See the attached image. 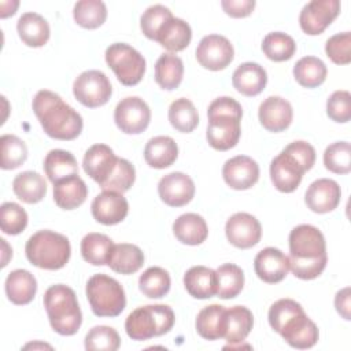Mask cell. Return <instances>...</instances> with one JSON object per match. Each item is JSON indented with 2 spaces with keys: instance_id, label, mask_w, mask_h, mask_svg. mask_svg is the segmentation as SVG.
Returning <instances> with one entry per match:
<instances>
[{
  "instance_id": "obj_54",
  "label": "cell",
  "mask_w": 351,
  "mask_h": 351,
  "mask_svg": "<svg viewBox=\"0 0 351 351\" xmlns=\"http://www.w3.org/2000/svg\"><path fill=\"white\" fill-rule=\"evenodd\" d=\"M335 307L337 313L347 321L351 319V289L346 287L340 289L335 296Z\"/></svg>"
},
{
  "instance_id": "obj_39",
  "label": "cell",
  "mask_w": 351,
  "mask_h": 351,
  "mask_svg": "<svg viewBox=\"0 0 351 351\" xmlns=\"http://www.w3.org/2000/svg\"><path fill=\"white\" fill-rule=\"evenodd\" d=\"M217 295L221 299L236 298L244 287V273L234 263H223L217 270Z\"/></svg>"
},
{
  "instance_id": "obj_10",
  "label": "cell",
  "mask_w": 351,
  "mask_h": 351,
  "mask_svg": "<svg viewBox=\"0 0 351 351\" xmlns=\"http://www.w3.org/2000/svg\"><path fill=\"white\" fill-rule=\"evenodd\" d=\"M114 121L121 132L126 134H140L149 125L151 110L143 99L129 96L117 104Z\"/></svg>"
},
{
  "instance_id": "obj_12",
  "label": "cell",
  "mask_w": 351,
  "mask_h": 351,
  "mask_svg": "<svg viewBox=\"0 0 351 351\" xmlns=\"http://www.w3.org/2000/svg\"><path fill=\"white\" fill-rule=\"evenodd\" d=\"M234 58V49L230 41L221 34H208L204 36L197 48L196 59L202 67L219 71L226 69Z\"/></svg>"
},
{
  "instance_id": "obj_40",
  "label": "cell",
  "mask_w": 351,
  "mask_h": 351,
  "mask_svg": "<svg viewBox=\"0 0 351 351\" xmlns=\"http://www.w3.org/2000/svg\"><path fill=\"white\" fill-rule=\"evenodd\" d=\"M169 121L176 130L191 133L199 123V114L189 99L180 97L169 107Z\"/></svg>"
},
{
  "instance_id": "obj_30",
  "label": "cell",
  "mask_w": 351,
  "mask_h": 351,
  "mask_svg": "<svg viewBox=\"0 0 351 351\" xmlns=\"http://www.w3.org/2000/svg\"><path fill=\"white\" fill-rule=\"evenodd\" d=\"M173 233L182 244L199 245L207 239L208 228L202 215L186 213L174 221Z\"/></svg>"
},
{
  "instance_id": "obj_43",
  "label": "cell",
  "mask_w": 351,
  "mask_h": 351,
  "mask_svg": "<svg viewBox=\"0 0 351 351\" xmlns=\"http://www.w3.org/2000/svg\"><path fill=\"white\" fill-rule=\"evenodd\" d=\"M171 280L169 273L159 267V266H152L148 267L138 278V288L145 295L147 298L151 299H159L167 295L170 291Z\"/></svg>"
},
{
  "instance_id": "obj_28",
  "label": "cell",
  "mask_w": 351,
  "mask_h": 351,
  "mask_svg": "<svg viewBox=\"0 0 351 351\" xmlns=\"http://www.w3.org/2000/svg\"><path fill=\"white\" fill-rule=\"evenodd\" d=\"M184 287L195 299H208L217 295V273L206 266H193L184 274Z\"/></svg>"
},
{
  "instance_id": "obj_55",
  "label": "cell",
  "mask_w": 351,
  "mask_h": 351,
  "mask_svg": "<svg viewBox=\"0 0 351 351\" xmlns=\"http://www.w3.org/2000/svg\"><path fill=\"white\" fill-rule=\"evenodd\" d=\"M19 5V1L16 0H11V1H1V12L0 16L1 18H7L10 15H14L16 8Z\"/></svg>"
},
{
  "instance_id": "obj_11",
  "label": "cell",
  "mask_w": 351,
  "mask_h": 351,
  "mask_svg": "<svg viewBox=\"0 0 351 351\" xmlns=\"http://www.w3.org/2000/svg\"><path fill=\"white\" fill-rule=\"evenodd\" d=\"M277 333L293 348L304 350L311 348L319 337L318 328L315 322H313L303 307L289 315L282 325L278 328Z\"/></svg>"
},
{
  "instance_id": "obj_15",
  "label": "cell",
  "mask_w": 351,
  "mask_h": 351,
  "mask_svg": "<svg viewBox=\"0 0 351 351\" xmlns=\"http://www.w3.org/2000/svg\"><path fill=\"white\" fill-rule=\"evenodd\" d=\"M225 234L232 245L247 250L259 243L262 226L254 215L248 213H236L226 221Z\"/></svg>"
},
{
  "instance_id": "obj_38",
  "label": "cell",
  "mask_w": 351,
  "mask_h": 351,
  "mask_svg": "<svg viewBox=\"0 0 351 351\" xmlns=\"http://www.w3.org/2000/svg\"><path fill=\"white\" fill-rule=\"evenodd\" d=\"M114 247L112 240L103 233H88L81 240V255L85 262L93 266L107 265L110 252Z\"/></svg>"
},
{
  "instance_id": "obj_52",
  "label": "cell",
  "mask_w": 351,
  "mask_h": 351,
  "mask_svg": "<svg viewBox=\"0 0 351 351\" xmlns=\"http://www.w3.org/2000/svg\"><path fill=\"white\" fill-rule=\"evenodd\" d=\"M284 149L292 154L303 165L306 171H308L315 163V149L307 141H303V140L292 141Z\"/></svg>"
},
{
  "instance_id": "obj_14",
  "label": "cell",
  "mask_w": 351,
  "mask_h": 351,
  "mask_svg": "<svg viewBox=\"0 0 351 351\" xmlns=\"http://www.w3.org/2000/svg\"><path fill=\"white\" fill-rule=\"evenodd\" d=\"M306 173L303 165L288 151L282 149L270 163V178L277 191L284 193L293 192Z\"/></svg>"
},
{
  "instance_id": "obj_8",
  "label": "cell",
  "mask_w": 351,
  "mask_h": 351,
  "mask_svg": "<svg viewBox=\"0 0 351 351\" xmlns=\"http://www.w3.org/2000/svg\"><path fill=\"white\" fill-rule=\"evenodd\" d=\"M106 62L118 81L126 86L137 85L145 73L144 56L126 43H114L106 49Z\"/></svg>"
},
{
  "instance_id": "obj_36",
  "label": "cell",
  "mask_w": 351,
  "mask_h": 351,
  "mask_svg": "<svg viewBox=\"0 0 351 351\" xmlns=\"http://www.w3.org/2000/svg\"><path fill=\"white\" fill-rule=\"evenodd\" d=\"M184 77V63L174 53H163L155 63V81L166 90L180 86Z\"/></svg>"
},
{
  "instance_id": "obj_42",
  "label": "cell",
  "mask_w": 351,
  "mask_h": 351,
  "mask_svg": "<svg viewBox=\"0 0 351 351\" xmlns=\"http://www.w3.org/2000/svg\"><path fill=\"white\" fill-rule=\"evenodd\" d=\"M73 16L81 27L97 29L107 18V8L100 0H81L74 4Z\"/></svg>"
},
{
  "instance_id": "obj_27",
  "label": "cell",
  "mask_w": 351,
  "mask_h": 351,
  "mask_svg": "<svg viewBox=\"0 0 351 351\" xmlns=\"http://www.w3.org/2000/svg\"><path fill=\"white\" fill-rule=\"evenodd\" d=\"M4 285L8 300L18 306L30 303L37 292V281L34 276L25 269L11 271L7 276Z\"/></svg>"
},
{
  "instance_id": "obj_23",
  "label": "cell",
  "mask_w": 351,
  "mask_h": 351,
  "mask_svg": "<svg viewBox=\"0 0 351 351\" xmlns=\"http://www.w3.org/2000/svg\"><path fill=\"white\" fill-rule=\"evenodd\" d=\"M232 84L239 93L250 97L256 96L265 89L267 84V74L261 64L245 62L233 71Z\"/></svg>"
},
{
  "instance_id": "obj_29",
  "label": "cell",
  "mask_w": 351,
  "mask_h": 351,
  "mask_svg": "<svg viewBox=\"0 0 351 351\" xmlns=\"http://www.w3.org/2000/svg\"><path fill=\"white\" fill-rule=\"evenodd\" d=\"M196 330L206 340H218L225 336L226 308L221 304H210L202 308L196 317Z\"/></svg>"
},
{
  "instance_id": "obj_53",
  "label": "cell",
  "mask_w": 351,
  "mask_h": 351,
  "mask_svg": "<svg viewBox=\"0 0 351 351\" xmlns=\"http://www.w3.org/2000/svg\"><path fill=\"white\" fill-rule=\"evenodd\" d=\"M221 5L223 11L232 18L248 16L255 8L254 0H222Z\"/></svg>"
},
{
  "instance_id": "obj_5",
  "label": "cell",
  "mask_w": 351,
  "mask_h": 351,
  "mask_svg": "<svg viewBox=\"0 0 351 351\" xmlns=\"http://www.w3.org/2000/svg\"><path fill=\"white\" fill-rule=\"evenodd\" d=\"M25 252L32 265L45 270H59L69 262L71 247L64 234L44 229L29 237Z\"/></svg>"
},
{
  "instance_id": "obj_1",
  "label": "cell",
  "mask_w": 351,
  "mask_h": 351,
  "mask_svg": "<svg viewBox=\"0 0 351 351\" xmlns=\"http://www.w3.org/2000/svg\"><path fill=\"white\" fill-rule=\"evenodd\" d=\"M289 270L300 280H314L328 262L322 232L313 225H298L289 233Z\"/></svg>"
},
{
  "instance_id": "obj_31",
  "label": "cell",
  "mask_w": 351,
  "mask_h": 351,
  "mask_svg": "<svg viewBox=\"0 0 351 351\" xmlns=\"http://www.w3.org/2000/svg\"><path fill=\"white\" fill-rule=\"evenodd\" d=\"M178 156L177 143L169 136H156L148 140L144 148V159L154 169L171 166Z\"/></svg>"
},
{
  "instance_id": "obj_24",
  "label": "cell",
  "mask_w": 351,
  "mask_h": 351,
  "mask_svg": "<svg viewBox=\"0 0 351 351\" xmlns=\"http://www.w3.org/2000/svg\"><path fill=\"white\" fill-rule=\"evenodd\" d=\"M254 325L252 313L244 306L226 308V330L223 339L229 343L223 348H239L250 335Z\"/></svg>"
},
{
  "instance_id": "obj_2",
  "label": "cell",
  "mask_w": 351,
  "mask_h": 351,
  "mask_svg": "<svg viewBox=\"0 0 351 351\" xmlns=\"http://www.w3.org/2000/svg\"><path fill=\"white\" fill-rule=\"evenodd\" d=\"M32 107L41 128L52 138L69 141L77 138L82 132V117L52 90H38Z\"/></svg>"
},
{
  "instance_id": "obj_46",
  "label": "cell",
  "mask_w": 351,
  "mask_h": 351,
  "mask_svg": "<svg viewBox=\"0 0 351 351\" xmlns=\"http://www.w3.org/2000/svg\"><path fill=\"white\" fill-rule=\"evenodd\" d=\"M134 180H136L134 166L129 160H126L123 158H118V162H117L112 173L100 185V188L103 191H112V192L123 193L130 189V186L134 184Z\"/></svg>"
},
{
  "instance_id": "obj_19",
  "label": "cell",
  "mask_w": 351,
  "mask_h": 351,
  "mask_svg": "<svg viewBox=\"0 0 351 351\" xmlns=\"http://www.w3.org/2000/svg\"><path fill=\"white\" fill-rule=\"evenodd\" d=\"M90 211L93 218L99 223L117 225L126 218L129 204L122 193L103 191L93 199L90 204Z\"/></svg>"
},
{
  "instance_id": "obj_6",
  "label": "cell",
  "mask_w": 351,
  "mask_h": 351,
  "mask_svg": "<svg viewBox=\"0 0 351 351\" xmlns=\"http://www.w3.org/2000/svg\"><path fill=\"white\" fill-rule=\"evenodd\" d=\"M176 315L166 304H147L133 310L126 321L125 330L132 340H148L162 336L174 326Z\"/></svg>"
},
{
  "instance_id": "obj_44",
  "label": "cell",
  "mask_w": 351,
  "mask_h": 351,
  "mask_svg": "<svg viewBox=\"0 0 351 351\" xmlns=\"http://www.w3.org/2000/svg\"><path fill=\"white\" fill-rule=\"evenodd\" d=\"M1 147V169L12 170L19 167L27 159V147L25 141L14 134H3L0 138Z\"/></svg>"
},
{
  "instance_id": "obj_9",
  "label": "cell",
  "mask_w": 351,
  "mask_h": 351,
  "mask_svg": "<svg viewBox=\"0 0 351 351\" xmlns=\"http://www.w3.org/2000/svg\"><path fill=\"white\" fill-rule=\"evenodd\" d=\"M73 93L82 106L95 108L104 106L110 100L112 86L103 71L86 70L75 78L73 84Z\"/></svg>"
},
{
  "instance_id": "obj_50",
  "label": "cell",
  "mask_w": 351,
  "mask_h": 351,
  "mask_svg": "<svg viewBox=\"0 0 351 351\" xmlns=\"http://www.w3.org/2000/svg\"><path fill=\"white\" fill-rule=\"evenodd\" d=\"M326 56L336 64H348L351 62V33H337L326 40Z\"/></svg>"
},
{
  "instance_id": "obj_49",
  "label": "cell",
  "mask_w": 351,
  "mask_h": 351,
  "mask_svg": "<svg viewBox=\"0 0 351 351\" xmlns=\"http://www.w3.org/2000/svg\"><path fill=\"white\" fill-rule=\"evenodd\" d=\"M173 16L171 11L162 5V4H155V5H151L148 7L141 18H140V27H141V32L143 34L149 38V40H154L156 41V37H158V33L159 30L162 29V26Z\"/></svg>"
},
{
  "instance_id": "obj_25",
  "label": "cell",
  "mask_w": 351,
  "mask_h": 351,
  "mask_svg": "<svg viewBox=\"0 0 351 351\" xmlns=\"http://www.w3.org/2000/svg\"><path fill=\"white\" fill-rule=\"evenodd\" d=\"M88 197V186L84 180L74 174L53 184V200L63 210L80 207Z\"/></svg>"
},
{
  "instance_id": "obj_7",
  "label": "cell",
  "mask_w": 351,
  "mask_h": 351,
  "mask_svg": "<svg viewBox=\"0 0 351 351\" xmlns=\"http://www.w3.org/2000/svg\"><path fill=\"white\" fill-rule=\"evenodd\" d=\"M85 292L90 308L97 317H117L126 306L122 285L107 274H93L86 282Z\"/></svg>"
},
{
  "instance_id": "obj_45",
  "label": "cell",
  "mask_w": 351,
  "mask_h": 351,
  "mask_svg": "<svg viewBox=\"0 0 351 351\" xmlns=\"http://www.w3.org/2000/svg\"><path fill=\"white\" fill-rule=\"evenodd\" d=\"M325 167L335 174H348L351 171V147L348 141H336L326 147L324 152Z\"/></svg>"
},
{
  "instance_id": "obj_32",
  "label": "cell",
  "mask_w": 351,
  "mask_h": 351,
  "mask_svg": "<svg viewBox=\"0 0 351 351\" xmlns=\"http://www.w3.org/2000/svg\"><path fill=\"white\" fill-rule=\"evenodd\" d=\"M107 265L119 274H133L144 265V254L140 247L129 243L114 244Z\"/></svg>"
},
{
  "instance_id": "obj_26",
  "label": "cell",
  "mask_w": 351,
  "mask_h": 351,
  "mask_svg": "<svg viewBox=\"0 0 351 351\" xmlns=\"http://www.w3.org/2000/svg\"><path fill=\"white\" fill-rule=\"evenodd\" d=\"M16 32L19 38L33 48H38L47 44L49 40V25L37 12H25L16 22Z\"/></svg>"
},
{
  "instance_id": "obj_33",
  "label": "cell",
  "mask_w": 351,
  "mask_h": 351,
  "mask_svg": "<svg viewBox=\"0 0 351 351\" xmlns=\"http://www.w3.org/2000/svg\"><path fill=\"white\" fill-rule=\"evenodd\" d=\"M192 38V30L188 22L171 16L159 30L156 41L170 52L184 51Z\"/></svg>"
},
{
  "instance_id": "obj_34",
  "label": "cell",
  "mask_w": 351,
  "mask_h": 351,
  "mask_svg": "<svg viewBox=\"0 0 351 351\" xmlns=\"http://www.w3.org/2000/svg\"><path fill=\"white\" fill-rule=\"evenodd\" d=\"M12 191L19 200L27 204H34L44 199L47 193V182L37 171H22L15 176Z\"/></svg>"
},
{
  "instance_id": "obj_41",
  "label": "cell",
  "mask_w": 351,
  "mask_h": 351,
  "mask_svg": "<svg viewBox=\"0 0 351 351\" xmlns=\"http://www.w3.org/2000/svg\"><path fill=\"white\" fill-rule=\"evenodd\" d=\"M262 51L273 62L289 60L296 52L295 40L282 32H271L262 41Z\"/></svg>"
},
{
  "instance_id": "obj_35",
  "label": "cell",
  "mask_w": 351,
  "mask_h": 351,
  "mask_svg": "<svg viewBox=\"0 0 351 351\" xmlns=\"http://www.w3.org/2000/svg\"><path fill=\"white\" fill-rule=\"evenodd\" d=\"M43 166L45 176L52 184L78 174L77 159L71 152L64 149H51L45 155Z\"/></svg>"
},
{
  "instance_id": "obj_16",
  "label": "cell",
  "mask_w": 351,
  "mask_h": 351,
  "mask_svg": "<svg viewBox=\"0 0 351 351\" xmlns=\"http://www.w3.org/2000/svg\"><path fill=\"white\" fill-rule=\"evenodd\" d=\"M222 177L226 185L232 189H250L259 180V166L252 158L247 155H237L225 162L222 167Z\"/></svg>"
},
{
  "instance_id": "obj_51",
  "label": "cell",
  "mask_w": 351,
  "mask_h": 351,
  "mask_svg": "<svg viewBox=\"0 0 351 351\" xmlns=\"http://www.w3.org/2000/svg\"><path fill=\"white\" fill-rule=\"evenodd\" d=\"M328 117L337 122L346 123L351 118V95L348 90L333 92L326 101Z\"/></svg>"
},
{
  "instance_id": "obj_4",
  "label": "cell",
  "mask_w": 351,
  "mask_h": 351,
  "mask_svg": "<svg viewBox=\"0 0 351 351\" xmlns=\"http://www.w3.org/2000/svg\"><path fill=\"white\" fill-rule=\"evenodd\" d=\"M44 307L51 328L62 336H73L82 322V313L78 306L75 292L64 285L49 287L44 293Z\"/></svg>"
},
{
  "instance_id": "obj_48",
  "label": "cell",
  "mask_w": 351,
  "mask_h": 351,
  "mask_svg": "<svg viewBox=\"0 0 351 351\" xmlns=\"http://www.w3.org/2000/svg\"><path fill=\"white\" fill-rule=\"evenodd\" d=\"M27 226L25 208L14 202H5L0 207V228L5 234H19Z\"/></svg>"
},
{
  "instance_id": "obj_17",
  "label": "cell",
  "mask_w": 351,
  "mask_h": 351,
  "mask_svg": "<svg viewBox=\"0 0 351 351\" xmlns=\"http://www.w3.org/2000/svg\"><path fill=\"white\" fill-rule=\"evenodd\" d=\"M158 193L167 206L182 207L193 199L195 184L185 173L173 171L159 180Z\"/></svg>"
},
{
  "instance_id": "obj_22",
  "label": "cell",
  "mask_w": 351,
  "mask_h": 351,
  "mask_svg": "<svg viewBox=\"0 0 351 351\" xmlns=\"http://www.w3.org/2000/svg\"><path fill=\"white\" fill-rule=\"evenodd\" d=\"M117 162L118 156L108 145L95 144L86 149L82 159V166L85 173L100 186L112 173Z\"/></svg>"
},
{
  "instance_id": "obj_20",
  "label": "cell",
  "mask_w": 351,
  "mask_h": 351,
  "mask_svg": "<svg viewBox=\"0 0 351 351\" xmlns=\"http://www.w3.org/2000/svg\"><path fill=\"white\" fill-rule=\"evenodd\" d=\"M340 197L341 189L335 180L318 178L307 188L304 202L311 211L325 214L333 211L339 206Z\"/></svg>"
},
{
  "instance_id": "obj_18",
  "label": "cell",
  "mask_w": 351,
  "mask_h": 351,
  "mask_svg": "<svg viewBox=\"0 0 351 351\" xmlns=\"http://www.w3.org/2000/svg\"><path fill=\"white\" fill-rule=\"evenodd\" d=\"M258 118L266 130L280 133L288 129L292 123L293 110L287 99L280 96H269L261 103Z\"/></svg>"
},
{
  "instance_id": "obj_47",
  "label": "cell",
  "mask_w": 351,
  "mask_h": 351,
  "mask_svg": "<svg viewBox=\"0 0 351 351\" xmlns=\"http://www.w3.org/2000/svg\"><path fill=\"white\" fill-rule=\"evenodd\" d=\"M119 346L118 332L107 325L93 326L85 336V348L90 351H115Z\"/></svg>"
},
{
  "instance_id": "obj_3",
  "label": "cell",
  "mask_w": 351,
  "mask_h": 351,
  "mask_svg": "<svg viewBox=\"0 0 351 351\" xmlns=\"http://www.w3.org/2000/svg\"><path fill=\"white\" fill-rule=\"evenodd\" d=\"M208 125L206 137L208 144L217 151L233 148L241 134V104L229 96H221L213 100L207 110Z\"/></svg>"
},
{
  "instance_id": "obj_13",
  "label": "cell",
  "mask_w": 351,
  "mask_h": 351,
  "mask_svg": "<svg viewBox=\"0 0 351 351\" xmlns=\"http://www.w3.org/2000/svg\"><path fill=\"white\" fill-rule=\"evenodd\" d=\"M339 12V0H313L300 11V29L308 36L321 34L337 18Z\"/></svg>"
},
{
  "instance_id": "obj_21",
  "label": "cell",
  "mask_w": 351,
  "mask_h": 351,
  "mask_svg": "<svg viewBox=\"0 0 351 351\" xmlns=\"http://www.w3.org/2000/svg\"><path fill=\"white\" fill-rule=\"evenodd\" d=\"M254 269L262 281L267 284H277L288 274L289 259L281 250L267 247L256 254L254 259Z\"/></svg>"
},
{
  "instance_id": "obj_37",
  "label": "cell",
  "mask_w": 351,
  "mask_h": 351,
  "mask_svg": "<svg viewBox=\"0 0 351 351\" xmlns=\"http://www.w3.org/2000/svg\"><path fill=\"white\" fill-rule=\"evenodd\" d=\"M328 69L325 63L315 56H303L293 66L296 82L304 88H317L326 80Z\"/></svg>"
}]
</instances>
